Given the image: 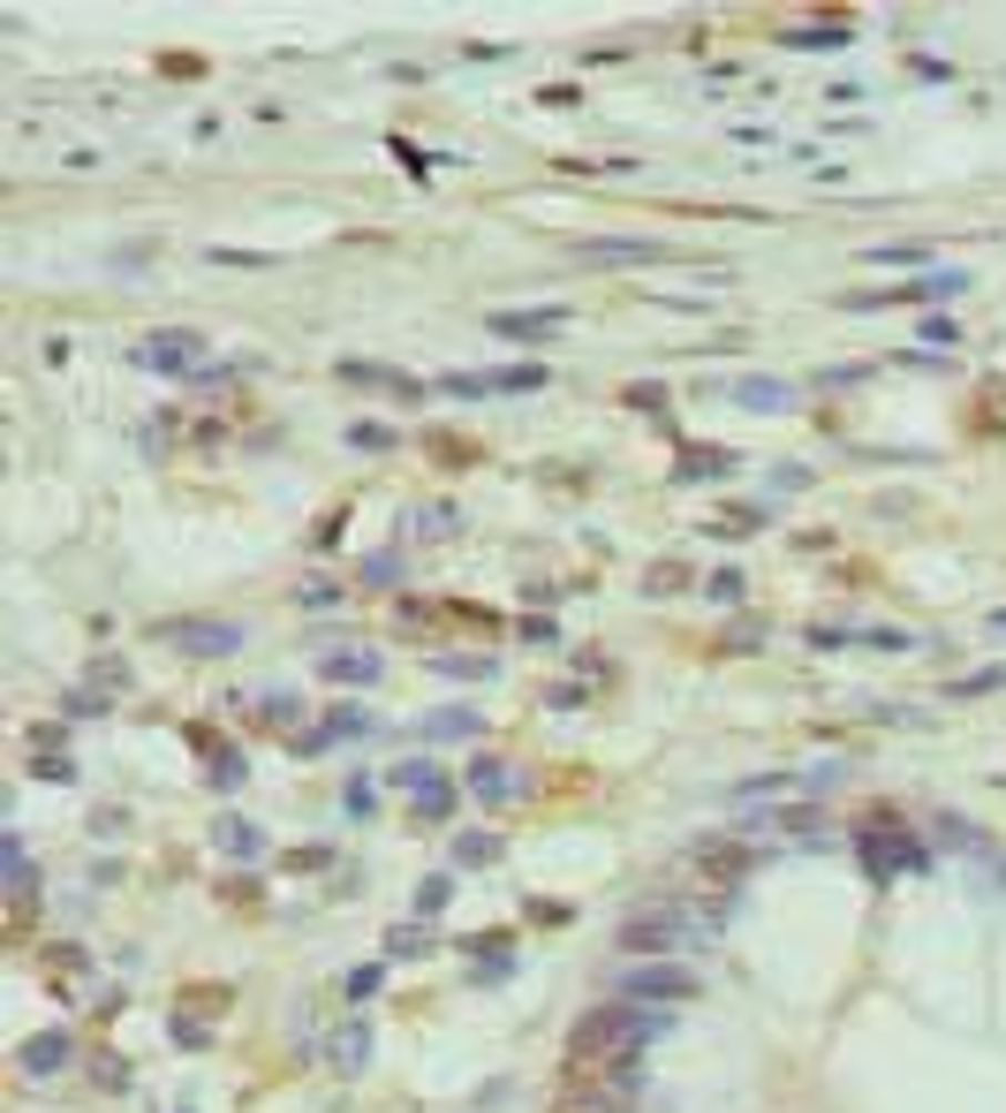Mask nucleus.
<instances>
[{
    "label": "nucleus",
    "instance_id": "nucleus-1",
    "mask_svg": "<svg viewBox=\"0 0 1006 1113\" xmlns=\"http://www.w3.org/2000/svg\"><path fill=\"white\" fill-rule=\"evenodd\" d=\"M651 1038H667V1008L613 1000V1008H598V1015L576 1030V1053H598V1045H606V1061H629V1053H643Z\"/></svg>",
    "mask_w": 1006,
    "mask_h": 1113
},
{
    "label": "nucleus",
    "instance_id": "nucleus-2",
    "mask_svg": "<svg viewBox=\"0 0 1006 1113\" xmlns=\"http://www.w3.org/2000/svg\"><path fill=\"white\" fill-rule=\"evenodd\" d=\"M689 940H704V932H697V917H689V909H673V901H667V909H643V917L621 924V954H636V962H673Z\"/></svg>",
    "mask_w": 1006,
    "mask_h": 1113
},
{
    "label": "nucleus",
    "instance_id": "nucleus-3",
    "mask_svg": "<svg viewBox=\"0 0 1006 1113\" xmlns=\"http://www.w3.org/2000/svg\"><path fill=\"white\" fill-rule=\"evenodd\" d=\"M855 857H863L871 879H916V871H931V849L908 841L901 826H863V833H855Z\"/></svg>",
    "mask_w": 1006,
    "mask_h": 1113
},
{
    "label": "nucleus",
    "instance_id": "nucleus-4",
    "mask_svg": "<svg viewBox=\"0 0 1006 1113\" xmlns=\"http://www.w3.org/2000/svg\"><path fill=\"white\" fill-rule=\"evenodd\" d=\"M689 992H697V978L681 962H629L613 978V1000H636V1008H681Z\"/></svg>",
    "mask_w": 1006,
    "mask_h": 1113
},
{
    "label": "nucleus",
    "instance_id": "nucleus-5",
    "mask_svg": "<svg viewBox=\"0 0 1006 1113\" xmlns=\"http://www.w3.org/2000/svg\"><path fill=\"white\" fill-rule=\"evenodd\" d=\"M160 637H167L182 659H235V651L251 644V621H212V614H197V621H167Z\"/></svg>",
    "mask_w": 1006,
    "mask_h": 1113
},
{
    "label": "nucleus",
    "instance_id": "nucleus-6",
    "mask_svg": "<svg viewBox=\"0 0 1006 1113\" xmlns=\"http://www.w3.org/2000/svg\"><path fill=\"white\" fill-rule=\"evenodd\" d=\"M129 356H136L144 372H167V380L190 386L197 372H205V334H197V326H174V334H152V342H136Z\"/></svg>",
    "mask_w": 1006,
    "mask_h": 1113
},
{
    "label": "nucleus",
    "instance_id": "nucleus-7",
    "mask_svg": "<svg viewBox=\"0 0 1006 1113\" xmlns=\"http://www.w3.org/2000/svg\"><path fill=\"white\" fill-rule=\"evenodd\" d=\"M394 788H409V803H417L424 826H447V818H455V780L431 766V758H402V766H394Z\"/></svg>",
    "mask_w": 1006,
    "mask_h": 1113
},
{
    "label": "nucleus",
    "instance_id": "nucleus-8",
    "mask_svg": "<svg viewBox=\"0 0 1006 1113\" xmlns=\"http://www.w3.org/2000/svg\"><path fill=\"white\" fill-rule=\"evenodd\" d=\"M538 386H546V364H507V372H447L439 394L485 402V394H538Z\"/></svg>",
    "mask_w": 1006,
    "mask_h": 1113
},
{
    "label": "nucleus",
    "instance_id": "nucleus-9",
    "mask_svg": "<svg viewBox=\"0 0 1006 1113\" xmlns=\"http://www.w3.org/2000/svg\"><path fill=\"white\" fill-rule=\"evenodd\" d=\"M348 735H378L364 705H334V712H326L311 735H295V758H326V750H334V742H348Z\"/></svg>",
    "mask_w": 1006,
    "mask_h": 1113
},
{
    "label": "nucleus",
    "instance_id": "nucleus-10",
    "mask_svg": "<svg viewBox=\"0 0 1006 1113\" xmlns=\"http://www.w3.org/2000/svg\"><path fill=\"white\" fill-rule=\"evenodd\" d=\"M560 326H568L560 303H546V311H485V334H500V342H552Z\"/></svg>",
    "mask_w": 1006,
    "mask_h": 1113
},
{
    "label": "nucleus",
    "instance_id": "nucleus-11",
    "mask_svg": "<svg viewBox=\"0 0 1006 1113\" xmlns=\"http://www.w3.org/2000/svg\"><path fill=\"white\" fill-rule=\"evenodd\" d=\"M576 257H590V265H659V235H583Z\"/></svg>",
    "mask_w": 1006,
    "mask_h": 1113
},
{
    "label": "nucleus",
    "instance_id": "nucleus-12",
    "mask_svg": "<svg viewBox=\"0 0 1006 1113\" xmlns=\"http://www.w3.org/2000/svg\"><path fill=\"white\" fill-rule=\"evenodd\" d=\"M469 796H477L485 811H500V803L522 796V772L507 766V758H477V766H469Z\"/></svg>",
    "mask_w": 1006,
    "mask_h": 1113
},
{
    "label": "nucleus",
    "instance_id": "nucleus-13",
    "mask_svg": "<svg viewBox=\"0 0 1006 1113\" xmlns=\"http://www.w3.org/2000/svg\"><path fill=\"white\" fill-rule=\"evenodd\" d=\"M417 735L424 742H469V735H485V712L477 705H431L417 720Z\"/></svg>",
    "mask_w": 1006,
    "mask_h": 1113
},
{
    "label": "nucleus",
    "instance_id": "nucleus-14",
    "mask_svg": "<svg viewBox=\"0 0 1006 1113\" xmlns=\"http://www.w3.org/2000/svg\"><path fill=\"white\" fill-rule=\"evenodd\" d=\"M69 1061H77V1038H69V1030H39V1038L23 1045V1075H31V1083H45V1075L69 1069Z\"/></svg>",
    "mask_w": 1006,
    "mask_h": 1113
},
{
    "label": "nucleus",
    "instance_id": "nucleus-15",
    "mask_svg": "<svg viewBox=\"0 0 1006 1113\" xmlns=\"http://www.w3.org/2000/svg\"><path fill=\"white\" fill-rule=\"evenodd\" d=\"M734 402L756 409V417H787V409L802 402V386H787V380H734Z\"/></svg>",
    "mask_w": 1006,
    "mask_h": 1113
},
{
    "label": "nucleus",
    "instance_id": "nucleus-16",
    "mask_svg": "<svg viewBox=\"0 0 1006 1113\" xmlns=\"http://www.w3.org/2000/svg\"><path fill=\"white\" fill-rule=\"evenodd\" d=\"M318 675L341 689H372L378 682V651H318Z\"/></svg>",
    "mask_w": 1006,
    "mask_h": 1113
},
{
    "label": "nucleus",
    "instance_id": "nucleus-17",
    "mask_svg": "<svg viewBox=\"0 0 1006 1113\" xmlns=\"http://www.w3.org/2000/svg\"><path fill=\"white\" fill-rule=\"evenodd\" d=\"M212 841H220L227 857H265V833H257L251 818H235V811H220V818H212Z\"/></svg>",
    "mask_w": 1006,
    "mask_h": 1113
},
{
    "label": "nucleus",
    "instance_id": "nucleus-18",
    "mask_svg": "<svg viewBox=\"0 0 1006 1113\" xmlns=\"http://www.w3.org/2000/svg\"><path fill=\"white\" fill-rule=\"evenodd\" d=\"M326 1053H334V1069H348V1075H356V1069H372V1023H341Z\"/></svg>",
    "mask_w": 1006,
    "mask_h": 1113
},
{
    "label": "nucleus",
    "instance_id": "nucleus-19",
    "mask_svg": "<svg viewBox=\"0 0 1006 1113\" xmlns=\"http://www.w3.org/2000/svg\"><path fill=\"white\" fill-rule=\"evenodd\" d=\"M341 380H348V386H394V394H424V386L402 380L394 364H364V356H348V364H341Z\"/></svg>",
    "mask_w": 1006,
    "mask_h": 1113
},
{
    "label": "nucleus",
    "instance_id": "nucleus-20",
    "mask_svg": "<svg viewBox=\"0 0 1006 1113\" xmlns=\"http://www.w3.org/2000/svg\"><path fill=\"white\" fill-rule=\"evenodd\" d=\"M431 675H447V682H492V659H469V651H431Z\"/></svg>",
    "mask_w": 1006,
    "mask_h": 1113
},
{
    "label": "nucleus",
    "instance_id": "nucleus-21",
    "mask_svg": "<svg viewBox=\"0 0 1006 1113\" xmlns=\"http://www.w3.org/2000/svg\"><path fill=\"white\" fill-rule=\"evenodd\" d=\"M500 857H507L500 833H455V863H461V871H477V863H500Z\"/></svg>",
    "mask_w": 1006,
    "mask_h": 1113
},
{
    "label": "nucleus",
    "instance_id": "nucleus-22",
    "mask_svg": "<svg viewBox=\"0 0 1006 1113\" xmlns=\"http://www.w3.org/2000/svg\"><path fill=\"white\" fill-rule=\"evenodd\" d=\"M31 887H39V863H31V849H23V833H8V894L31 901Z\"/></svg>",
    "mask_w": 1006,
    "mask_h": 1113
},
{
    "label": "nucleus",
    "instance_id": "nucleus-23",
    "mask_svg": "<svg viewBox=\"0 0 1006 1113\" xmlns=\"http://www.w3.org/2000/svg\"><path fill=\"white\" fill-rule=\"evenodd\" d=\"M235 705H251V720H265V728H288L295 712H303V697H281V689H273V697H243V689H235Z\"/></svg>",
    "mask_w": 1006,
    "mask_h": 1113
},
{
    "label": "nucleus",
    "instance_id": "nucleus-24",
    "mask_svg": "<svg viewBox=\"0 0 1006 1113\" xmlns=\"http://www.w3.org/2000/svg\"><path fill=\"white\" fill-rule=\"evenodd\" d=\"M726 471H734V447H697L673 463V477H726Z\"/></svg>",
    "mask_w": 1006,
    "mask_h": 1113
},
{
    "label": "nucleus",
    "instance_id": "nucleus-25",
    "mask_svg": "<svg viewBox=\"0 0 1006 1113\" xmlns=\"http://www.w3.org/2000/svg\"><path fill=\"white\" fill-rule=\"evenodd\" d=\"M372 811H378V780H364V772H356V780L341 788V818H372Z\"/></svg>",
    "mask_w": 1006,
    "mask_h": 1113
},
{
    "label": "nucleus",
    "instance_id": "nucleus-26",
    "mask_svg": "<svg viewBox=\"0 0 1006 1113\" xmlns=\"http://www.w3.org/2000/svg\"><path fill=\"white\" fill-rule=\"evenodd\" d=\"M378 985H386V970H378V962H364V970H348V978H341V1000H348V1008H364Z\"/></svg>",
    "mask_w": 1006,
    "mask_h": 1113
},
{
    "label": "nucleus",
    "instance_id": "nucleus-27",
    "mask_svg": "<svg viewBox=\"0 0 1006 1113\" xmlns=\"http://www.w3.org/2000/svg\"><path fill=\"white\" fill-rule=\"evenodd\" d=\"M962 289H968V273H916L901 296H962Z\"/></svg>",
    "mask_w": 1006,
    "mask_h": 1113
},
{
    "label": "nucleus",
    "instance_id": "nucleus-28",
    "mask_svg": "<svg viewBox=\"0 0 1006 1113\" xmlns=\"http://www.w3.org/2000/svg\"><path fill=\"white\" fill-rule=\"evenodd\" d=\"M409 530H417V538H447V530H461V515L447 508V500H431V515H409Z\"/></svg>",
    "mask_w": 1006,
    "mask_h": 1113
},
{
    "label": "nucleus",
    "instance_id": "nucleus-29",
    "mask_svg": "<svg viewBox=\"0 0 1006 1113\" xmlns=\"http://www.w3.org/2000/svg\"><path fill=\"white\" fill-rule=\"evenodd\" d=\"M871 265H931V243H878Z\"/></svg>",
    "mask_w": 1006,
    "mask_h": 1113
},
{
    "label": "nucleus",
    "instance_id": "nucleus-30",
    "mask_svg": "<svg viewBox=\"0 0 1006 1113\" xmlns=\"http://www.w3.org/2000/svg\"><path fill=\"white\" fill-rule=\"evenodd\" d=\"M364 584H372V591H394V584H402V554H372L364 560Z\"/></svg>",
    "mask_w": 1006,
    "mask_h": 1113
},
{
    "label": "nucleus",
    "instance_id": "nucleus-31",
    "mask_svg": "<svg viewBox=\"0 0 1006 1113\" xmlns=\"http://www.w3.org/2000/svg\"><path fill=\"white\" fill-rule=\"evenodd\" d=\"M447 901H455V879L439 871V879H424V887H417V917H439Z\"/></svg>",
    "mask_w": 1006,
    "mask_h": 1113
},
{
    "label": "nucleus",
    "instance_id": "nucleus-32",
    "mask_svg": "<svg viewBox=\"0 0 1006 1113\" xmlns=\"http://www.w3.org/2000/svg\"><path fill=\"white\" fill-rule=\"evenodd\" d=\"M424 947H431V932H424V924H394L386 954H394V962H409V954H424Z\"/></svg>",
    "mask_w": 1006,
    "mask_h": 1113
},
{
    "label": "nucleus",
    "instance_id": "nucleus-33",
    "mask_svg": "<svg viewBox=\"0 0 1006 1113\" xmlns=\"http://www.w3.org/2000/svg\"><path fill=\"white\" fill-rule=\"evenodd\" d=\"M348 447H356V455H386V447H394V432H386V425H348Z\"/></svg>",
    "mask_w": 1006,
    "mask_h": 1113
},
{
    "label": "nucleus",
    "instance_id": "nucleus-34",
    "mask_svg": "<svg viewBox=\"0 0 1006 1113\" xmlns=\"http://www.w3.org/2000/svg\"><path fill=\"white\" fill-rule=\"evenodd\" d=\"M984 689H1006V667H976L968 682H954V697H984Z\"/></svg>",
    "mask_w": 1006,
    "mask_h": 1113
},
{
    "label": "nucleus",
    "instance_id": "nucleus-35",
    "mask_svg": "<svg viewBox=\"0 0 1006 1113\" xmlns=\"http://www.w3.org/2000/svg\"><path fill=\"white\" fill-rule=\"evenodd\" d=\"M144 257H152V243H129V251H114V257H106V265H114L122 281H136V273H144Z\"/></svg>",
    "mask_w": 1006,
    "mask_h": 1113
},
{
    "label": "nucleus",
    "instance_id": "nucleus-36",
    "mask_svg": "<svg viewBox=\"0 0 1006 1113\" xmlns=\"http://www.w3.org/2000/svg\"><path fill=\"white\" fill-rule=\"evenodd\" d=\"M916 334H923L931 348H954V342H962V326H954V318H923Z\"/></svg>",
    "mask_w": 1006,
    "mask_h": 1113
},
{
    "label": "nucleus",
    "instance_id": "nucleus-37",
    "mask_svg": "<svg viewBox=\"0 0 1006 1113\" xmlns=\"http://www.w3.org/2000/svg\"><path fill=\"white\" fill-rule=\"evenodd\" d=\"M871 380V364H833V372H817V386H863Z\"/></svg>",
    "mask_w": 1006,
    "mask_h": 1113
},
{
    "label": "nucleus",
    "instance_id": "nucleus-38",
    "mask_svg": "<svg viewBox=\"0 0 1006 1113\" xmlns=\"http://www.w3.org/2000/svg\"><path fill=\"white\" fill-rule=\"evenodd\" d=\"M243 772H251L243 758H212V788H243Z\"/></svg>",
    "mask_w": 1006,
    "mask_h": 1113
},
{
    "label": "nucleus",
    "instance_id": "nucleus-39",
    "mask_svg": "<svg viewBox=\"0 0 1006 1113\" xmlns=\"http://www.w3.org/2000/svg\"><path fill=\"white\" fill-rule=\"evenodd\" d=\"M787 45H847V23H833V31H787Z\"/></svg>",
    "mask_w": 1006,
    "mask_h": 1113
},
{
    "label": "nucleus",
    "instance_id": "nucleus-40",
    "mask_svg": "<svg viewBox=\"0 0 1006 1113\" xmlns=\"http://www.w3.org/2000/svg\"><path fill=\"white\" fill-rule=\"evenodd\" d=\"M31 772H39V780H69L77 766H69V758H31Z\"/></svg>",
    "mask_w": 1006,
    "mask_h": 1113
},
{
    "label": "nucleus",
    "instance_id": "nucleus-41",
    "mask_svg": "<svg viewBox=\"0 0 1006 1113\" xmlns=\"http://www.w3.org/2000/svg\"><path fill=\"white\" fill-rule=\"evenodd\" d=\"M992 637H1006V614H992Z\"/></svg>",
    "mask_w": 1006,
    "mask_h": 1113
}]
</instances>
